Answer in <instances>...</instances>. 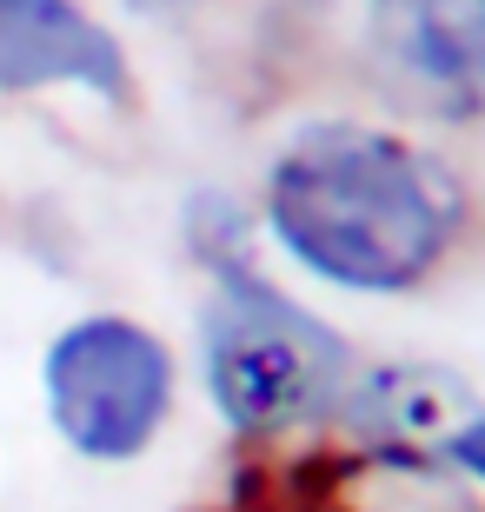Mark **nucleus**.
Returning a JSON list of instances; mask_svg holds the SVG:
<instances>
[{
    "label": "nucleus",
    "instance_id": "2",
    "mask_svg": "<svg viewBox=\"0 0 485 512\" xmlns=\"http://www.w3.org/2000/svg\"><path fill=\"white\" fill-rule=\"evenodd\" d=\"M200 373L213 413L246 439H280L333 419L359 380L333 326L266 286L253 266L213 273L200 306Z\"/></svg>",
    "mask_w": 485,
    "mask_h": 512
},
{
    "label": "nucleus",
    "instance_id": "4",
    "mask_svg": "<svg viewBox=\"0 0 485 512\" xmlns=\"http://www.w3.org/2000/svg\"><path fill=\"white\" fill-rule=\"evenodd\" d=\"M366 60L392 107L439 127L485 120V0H366Z\"/></svg>",
    "mask_w": 485,
    "mask_h": 512
},
{
    "label": "nucleus",
    "instance_id": "3",
    "mask_svg": "<svg viewBox=\"0 0 485 512\" xmlns=\"http://www.w3.org/2000/svg\"><path fill=\"white\" fill-rule=\"evenodd\" d=\"M40 393L67 453L127 466L160 439L173 413V353L153 326L127 313H87L54 333L40 360Z\"/></svg>",
    "mask_w": 485,
    "mask_h": 512
},
{
    "label": "nucleus",
    "instance_id": "7",
    "mask_svg": "<svg viewBox=\"0 0 485 512\" xmlns=\"http://www.w3.org/2000/svg\"><path fill=\"white\" fill-rule=\"evenodd\" d=\"M446 466H459L466 479H479V486H485V413L472 419L466 433H459V446L446 453Z\"/></svg>",
    "mask_w": 485,
    "mask_h": 512
},
{
    "label": "nucleus",
    "instance_id": "6",
    "mask_svg": "<svg viewBox=\"0 0 485 512\" xmlns=\"http://www.w3.org/2000/svg\"><path fill=\"white\" fill-rule=\"evenodd\" d=\"M40 87H80L107 107L133 94L120 40L80 0H0V94Z\"/></svg>",
    "mask_w": 485,
    "mask_h": 512
},
{
    "label": "nucleus",
    "instance_id": "1",
    "mask_svg": "<svg viewBox=\"0 0 485 512\" xmlns=\"http://www.w3.org/2000/svg\"><path fill=\"white\" fill-rule=\"evenodd\" d=\"M466 193L426 147L359 120H306L266 167V233L339 293H412L446 266Z\"/></svg>",
    "mask_w": 485,
    "mask_h": 512
},
{
    "label": "nucleus",
    "instance_id": "8",
    "mask_svg": "<svg viewBox=\"0 0 485 512\" xmlns=\"http://www.w3.org/2000/svg\"><path fill=\"white\" fill-rule=\"evenodd\" d=\"M120 7H133V14H187L193 0H120Z\"/></svg>",
    "mask_w": 485,
    "mask_h": 512
},
{
    "label": "nucleus",
    "instance_id": "5",
    "mask_svg": "<svg viewBox=\"0 0 485 512\" xmlns=\"http://www.w3.org/2000/svg\"><path fill=\"white\" fill-rule=\"evenodd\" d=\"M479 413L485 406H479L466 373L432 366V360H399V366H379V373L346 386L333 419L346 426V439H353L359 453H373L379 466L432 473Z\"/></svg>",
    "mask_w": 485,
    "mask_h": 512
}]
</instances>
